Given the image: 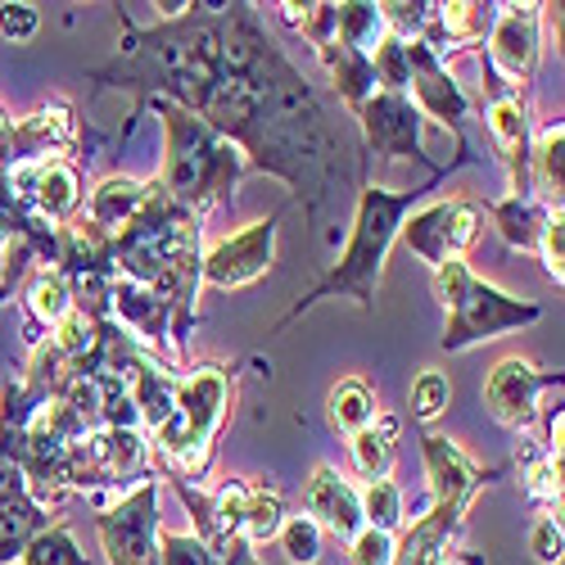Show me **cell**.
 <instances>
[{
  "mask_svg": "<svg viewBox=\"0 0 565 565\" xmlns=\"http://www.w3.org/2000/svg\"><path fill=\"white\" fill-rule=\"evenodd\" d=\"M86 82L191 109L245 154L249 172L286 181L308 222H321L326 204L366 181L358 131L321 105L312 82L267 32L258 6L245 0L181 6L154 28L122 19L118 60L86 73Z\"/></svg>",
  "mask_w": 565,
  "mask_h": 565,
  "instance_id": "6da1fadb",
  "label": "cell"
},
{
  "mask_svg": "<svg viewBox=\"0 0 565 565\" xmlns=\"http://www.w3.org/2000/svg\"><path fill=\"white\" fill-rule=\"evenodd\" d=\"M444 177L448 172L412 185V191H385V185H375V181H362L344 254L335 258V267L326 271L286 317L276 321V331L280 326H290V321H299L308 308H317L326 299H353L362 312H375V299H381V271H385V258H390V249L398 241V226L407 222V213H416V204L426 200Z\"/></svg>",
  "mask_w": 565,
  "mask_h": 565,
  "instance_id": "7a4b0ae2",
  "label": "cell"
},
{
  "mask_svg": "<svg viewBox=\"0 0 565 565\" xmlns=\"http://www.w3.org/2000/svg\"><path fill=\"white\" fill-rule=\"evenodd\" d=\"M140 109H150L163 127V172H159L163 191L195 217L231 204L235 185L249 172L245 154L226 136H217L204 118H195L191 109H181L163 96L140 100Z\"/></svg>",
  "mask_w": 565,
  "mask_h": 565,
  "instance_id": "3957f363",
  "label": "cell"
},
{
  "mask_svg": "<svg viewBox=\"0 0 565 565\" xmlns=\"http://www.w3.org/2000/svg\"><path fill=\"white\" fill-rule=\"evenodd\" d=\"M226 416H231V371L222 362L185 366L177 375L172 416L150 435V448H154L168 480L191 484L204 476Z\"/></svg>",
  "mask_w": 565,
  "mask_h": 565,
  "instance_id": "277c9868",
  "label": "cell"
},
{
  "mask_svg": "<svg viewBox=\"0 0 565 565\" xmlns=\"http://www.w3.org/2000/svg\"><path fill=\"white\" fill-rule=\"evenodd\" d=\"M435 295L448 308V326H444V353H461L470 344L498 340L507 331H521V326H534L543 317L539 303L515 299L489 280H480L476 271L466 267V258H452L444 267H435Z\"/></svg>",
  "mask_w": 565,
  "mask_h": 565,
  "instance_id": "5b68a950",
  "label": "cell"
},
{
  "mask_svg": "<svg viewBox=\"0 0 565 565\" xmlns=\"http://www.w3.org/2000/svg\"><path fill=\"white\" fill-rule=\"evenodd\" d=\"M96 530L109 565H159V480H140L131 493H118L96 515Z\"/></svg>",
  "mask_w": 565,
  "mask_h": 565,
  "instance_id": "8992f818",
  "label": "cell"
},
{
  "mask_svg": "<svg viewBox=\"0 0 565 565\" xmlns=\"http://www.w3.org/2000/svg\"><path fill=\"white\" fill-rule=\"evenodd\" d=\"M484 68V122L493 136V150L507 168L511 181V200H534V185H530V146H534V122H530V100L521 90H511L493 77V68L480 60Z\"/></svg>",
  "mask_w": 565,
  "mask_h": 565,
  "instance_id": "52a82bcc",
  "label": "cell"
},
{
  "mask_svg": "<svg viewBox=\"0 0 565 565\" xmlns=\"http://www.w3.org/2000/svg\"><path fill=\"white\" fill-rule=\"evenodd\" d=\"M480 226H484V213L470 200H439V204L407 213V222L398 226V241L420 263H430V271H435V267H444L452 258H466L470 249H476Z\"/></svg>",
  "mask_w": 565,
  "mask_h": 565,
  "instance_id": "ba28073f",
  "label": "cell"
},
{
  "mask_svg": "<svg viewBox=\"0 0 565 565\" xmlns=\"http://www.w3.org/2000/svg\"><path fill=\"white\" fill-rule=\"evenodd\" d=\"M358 118V140L366 159L381 154V159H416L420 168L435 172H452V168H439L430 154H426V136H420V127H426V118H420V109L412 105V96H390V90H375V96L353 114Z\"/></svg>",
  "mask_w": 565,
  "mask_h": 565,
  "instance_id": "9c48e42d",
  "label": "cell"
},
{
  "mask_svg": "<svg viewBox=\"0 0 565 565\" xmlns=\"http://www.w3.org/2000/svg\"><path fill=\"white\" fill-rule=\"evenodd\" d=\"M407 90L412 105L420 109V118H435L439 127L452 131L461 163H470V146H466V118H470V100L457 86V77L448 73V60H439L426 41L407 45Z\"/></svg>",
  "mask_w": 565,
  "mask_h": 565,
  "instance_id": "30bf717a",
  "label": "cell"
},
{
  "mask_svg": "<svg viewBox=\"0 0 565 565\" xmlns=\"http://www.w3.org/2000/svg\"><path fill=\"white\" fill-rule=\"evenodd\" d=\"M280 222H286V209H276L263 222L226 235L222 245H213L204 254L200 280L213 286V290H245V286H254V280H263L271 271V263H276V226Z\"/></svg>",
  "mask_w": 565,
  "mask_h": 565,
  "instance_id": "8fae6325",
  "label": "cell"
},
{
  "mask_svg": "<svg viewBox=\"0 0 565 565\" xmlns=\"http://www.w3.org/2000/svg\"><path fill=\"white\" fill-rule=\"evenodd\" d=\"M6 181L14 200L36 213L41 222L64 226L82 213V172L73 159H28V163H10Z\"/></svg>",
  "mask_w": 565,
  "mask_h": 565,
  "instance_id": "7c38bea8",
  "label": "cell"
},
{
  "mask_svg": "<svg viewBox=\"0 0 565 565\" xmlns=\"http://www.w3.org/2000/svg\"><path fill=\"white\" fill-rule=\"evenodd\" d=\"M539 23H543V6H498V19H493V32L480 60L511 90L530 86L539 73V55H543Z\"/></svg>",
  "mask_w": 565,
  "mask_h": 565,
  "instance_id": "4fadbf2b",
  "label": "cell"
},
{
  "mask_svg": "<svg viewBox=\"0 0 565 565\" xmlns=\"http://www.w3.org/2000/svg\"><path fill=\"white\" fill-rule=\"evenodd\" d=\"M561 371H539L530 358H502L484 381V407L507 430H534L539 426V394L561 390Z\"/></svg>",
  "mask_w": 565,
  "mask_h": 565,
  "instance_id": "5bb4252c",
  "label": "cell"
},
{
  "mask_svg": "<svg viewBox=\"0 0 565 565\" xmlns=\"http://www.w3.org/2000/svg\"><path fill=\"white\" fill-rule=\"evenodd\" d=\"M420 457H426V476H430V507H448V511H470L476 493L493 480H502V466H480L470 461L452 439L444 435H420Z\"/></svg>",
  "mask_w": 565,
  "mask_h": 565,
  "instance_id": "9a60e30c",
  "label": "cell"
},
{
  "mask_svg": "<svg viewBox=\"0 0 565 565\" xmlns=\"http://www.w3.org/2000/svg\"><path fill=\"white\" fill-rule=\"evenodd\" d=\"M73 146H77V118H73V105L51 100V105L32 109L28 118L10 122L6 168H10V163H28V159H68Z\"/></svg>",
  "mask_w": 565,
  "mask_h": 565,
  "instance_id": "2e32d148",
  "label": "cell"
},
{
  "mask_svg": "<svg viewBox=\"0 0 565 565\" xmlns=\"http://www.w3.org/2000/svg\"><path fill=\"white\" fill-rule=\"evenodd\" d=\"M308 521L321 530V534H335L340 543H353L366 525H362V498H358V484L349 476H340L335 466H317L312 480H308Z\"/></svg>",
  "mask_w": 565,
  "mask_h": 565,
  "instance_id": "e0dca14e",
  "label": "cell"
},
{
  "mask_svg": "<svg viewBox=\"0 0 565 565\" xmlns=\"http://www.w3.org/2000/svg\"><path fill=\"white\" fill-rule=\"evenodd\" d=\"M493 19H498L493 0H452V6H435L430 28H426V45L439 60H448V51H466V45H476V41H489Z\"/></svg>",
  "mask_w": 565,
  "mask_h": 565,
  "instance_id": "ac0fdd59",
  "label": "cell"
},
{
  "mask_svg": "<svg viewBox=\"0 0 565 565\" xmlns=\"http://www.w3.org/2000/svg\"><path fill=\"white\" fill-rule=\"evenodd\" d=\"M23 308H28V344H41L73 312V286H68V276L60 267L32 271L28 290H23Z\"/></svg>",
  "mask_w": 565,
  "mask_h": 565,
  "instance_id": "d6986e66",
  "label": "cell"
},
{
  "mask_svg": "<svg viewBox=\"0 0 565 565\" xmlns=\"http://www.w3.org/2000/svg\"><path fill=\"white\" fill-rule=\"evenodd\" d=\"M146 191H150V181L127 177V172H114V177H105V181L96 185V191H90V200L82 204V217L96 222L105 235H118V231L136 217V209L146 204Z\"/></svg>",
  "mask_w": 565,
  "mask_h": 565,
  "instance_id": "ffe728a7",
  "label": "cell"
},
{
  "mask_svg": "<svg viewBox=\"0 0 565 565\" xmlns=\"http://www.w3.org/2000/svg\"><path fill=\"white\" fill-rule=\"evenodd\" d=\"M530 185H534V200L552 213H561L565 204V122H547L534 146H530Z\"/></svg>",
  "mask_w": 565,
  "mask_h": 565,
  "instance_id": "44dd1931",
  "label": "cell"
},
{
  "mask_svg": "<svg viewBox=\"0 0 565 565\" xmlns=\"http://www.w3.org/2000/svg\"><path fill=\"white\" fill-rule=\"evenodd\" d=\"M317 60H321V68L331 73V86L340 90V100L349 105V114H358L375 90V68H371V60L366 55H358V51H349V45H340V41H326V45H317Z\"/></svg>",
  "mask_w": 565,
  "mask_h": 565,
  "instance_id": "7402d4cb",
  "label": "cell"
},
{
  "mask_svg": "<svg viewBox=\"0 0 565 565\" xmlns=\"http://www.w3.org/2000/svg\"><path fill=\"white\" fill-rule=\"evenodd\" d=\"M398 430H403V420L398 416H375L366 430L353 435V466L362 470L366 480H390V470H394V457H398Z\"/></svg>",
  "mask_w": 565,
  "mask_h": 565,
  "instance_id": "603a6c76",
  "label": "cell"
},
{
  "mask_svg": "<svg viewBox=\"0 0 565 565\" xmlns=\"http://www.w3.org/2000/svg\"><path fill=\"white\" fill-rule=\"evenodd\" d=\"M385 36H390V28H385L381 6H371V0H349V6H335V41L349 45V51L371 60L375 51H381Z\"/></svg>",
  "mask_w": 565,
  "mask_h": 565,
  "instance_id": "cb8c5ba5",
  "label": "cell"
},
{
  "mask_svg": "<svg viewBox=\"0 0 565 565\" xmlns=\"http://www.w3.org/2000/svg\"><path fill=\"white\" fill-rule=\"evenodd\" d=\"M489 213L511 249L539 254V235H543V222L552 209H543L539 200H498V204H489Z\"/></svg>",
  "mask_w": 565,
  "mask_h": 565,
  "instance_id": "d4e9b609",
  "label": "cell"
},
{
  "mask_svg": "<svg viewBox=\"0 0 565 565\" xmlns=\"http://www.w3.org/2000/svg\"><path fill=\"white\" fill-rule=\"evenodd\" d=\"M280 521H286V502H280V489L258 480L249 484V498H245V521H241V539L258 552L267 547L276 534H280Z\"/></svg>",
  "mask_w": 565,
  "mask_h": 565,
  "instance_id": "484cf974",
  "label": "cell"
},
{
  "mask_svg": "<svg viewBox=\"0 0 565 565\" xmlns=\"http://www.w3.org/2000/svg\"><path fill=\"white\" fill-rule=\"evenodd\" d=\"M326 403H331V426L344 430L349 439L358 430H366L375 416H381V412H375V394H371V385L362 381V375H349V381H340Z\"/></svg>",
  "mask_w": 565,
  "mask_h": 565,
  "instance_id": "4316f807",
  "label": "cell"
},
{
  "mask_svg": "<svg viewBox=\"0 0 565 565\" xmlns=\"http://www.w3.org/2000/svg\"><path fill=\"white\" fill-rule=\"evenodd\" d=\"M358 498H362V525L398 539V530H403V489L394 480H366V489H358Z\"/></svg>",
  "mask_w": 565,
  "mask_h": 565,
  "instance_id": "83f0119b",
  "label": "cell"
},
{
  "mask_svg": "<svg viewBox=\"0 0 565 565\" xmlns=\"http://www.w3.org/2000/svg\"><path fill=\"white\" fill-rule=\"evenodd\" d=\"M19 565H90L68 525H45L19 556Z\"/></svg>",
  "mask_w": 565,
  "mask_h": 565,
  "instance_id": "f1b7e54d",
  "label": "cell"
},
{
  "mask_svg": "<svg viewBox=\"0 0 565 565\" xmlns=\"http://www.w3.org/2000/svg\"><path fill=\"white\" fill-rule=\"evenodd\" d=\"M448 398H452V385H448L444 371H420L412 381V416L420 420V426H430L435 416H444Z\"/></svg>",
  "mask_w": 565,
  "mask_h": 565,
  "instance_id": "f546056e",
  "label": "cell"
},
{
  "mask_svg": "<svg viewBox=\"0 0 565 565\" xmlns=\"http://www.w3.org/2000/svg\"><path fill=\"white\" fill-rule=\"evenodd\" d=\"M525 489H530L534 502L561 511V457H556V452L539 448V452L525 461Z\"/></svg>",
  "mask_w": 565,
  "mask_h": 565,
  "instance_id": "4dcf8cb0",
  "label": "cell"
},
{
  "mask_svg": "<svg viewBox=\"0 0 565 565\" xmlns=\"http://www.w3.org/2000/svg\"><path fill=\"white\" fill-rule=\"evenodd\" d=\"M276 539H280V547H286L290 565H317L321 561V530L308 521V515H286Z\"/></svg>",
  "mask_w": 565,
  "mask_h": 565,
  "instance_id": "1f68e13d",
  "label": "cell"
},
{
  "mask_svg": "<svg viewBox=\"0 0 565 565\" xmlns=\"http://www.w3.org/2000/svg\"><path fill=\"white\" fill-rule=\"evenodd\" d=\"M371 68H375V86L390 90V96H407V45L385 36L381 51L371 55Z\"/></svg>",
  "mask_w": 565,
  "mask_h": 565,
  "instance_id": "d6a6232c",
  "label": "cell"
},
{
  "mask_svg": "<svg viewBox=\"0 0 565 565\" xmlns=\"http://www.w3.org/2000/svg\"><path fill=\"white\" fill-rule=\"evenodd\" d=\"M159 565H217V561L195 534L159 530Z\"/></svg>",
  "mask_w": 565,
  "mask_h": 565,
  "instance_id": "836d02e7",
  "label": "cell"
},
{
  "mask_svg": "<svg viewBox=\"0 0 565 565\" xmlns=\"http://www.w3.org/2000/svg\"><path fill=\"white\" fill-rule=\"evenodd\" d=\"M539 263L561 286V280H565V213H547L543 235H539Z\"/></svg>",
  "mask_w": 565,
  "mask_h": 565,
  "instance_id": "e575fe53",
  "label": "cell"
},
{
  "mask_svg": "<svg viewBox=\"0 0 565 565\" xmlns=\"http://www.w3.org/2000/svg\"><path fill=\"white\" fill-rule=\"evenodd\" d=\"M530 552H534L539 565H561V556H565L561 515H543V521H534V530H530Z\"/></svg>",
  "mask_w": 565,
  "mask_h": 565,
  "instance_id": "d590c367",
  "label": "cell"
},
{
  "mask_svg": "<svg viewBox=\"0 0 565 565\" xmlns=\"http://www.w3.org/2000/svg\"><path fill=\"white\" fill-rule=\"evenodd\" d=\"M349 547H353V565H394V534L362 530Z\"/></svg>",
  "mask_w": 565,
  "mask_h": 565,
  "instance_id": "8d00e7d4",
  "label": "cell"
},
{
  "mask_svg": "<svg viewBox=\"0 0 565 565\" xmlns=\"http://www.w3.org/2000/svg\"><path fill=\"white\" fill-rule=\"evenodd\" d=\"M36 28H41V14H36V6H0V32H6L10 41H32L36 36Z\"/></svg>",
  "mask_w": 565,
  "mask_h": 565,
  "instance_id": "74e56055",
  "label": "cell"
},
{
  "mask_svg": "<svg viewBox=\"0 0 565 565\" xmlns=\"http://www.w3.org/2000/svg\"><path fill=\"white\" fill-rule=\"evenodd\" d=\"M6 146H10V118L0 109V168H6Z\"/></svg>",
  "mask_w": 565,
  "mask_h": 565,
  "instance_id": "f35d334b",
  "label": "cell"
}]
</instances>
